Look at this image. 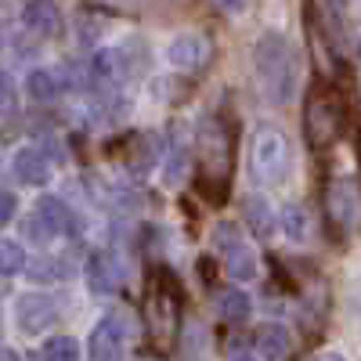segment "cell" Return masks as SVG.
Here are the masks:
<instances>
[{
  "instance_id": "6",
  "label": "cell",
  "mask_w": 361,
  "mask_h": 361,
  "mask_svg": "<svg viewBox=\"0 0 361 361\" xmlns=\"http://www.w3.org/2000/svg\"><path fill=\"white\" fill-rule=\"evenodd\" d=\"M343 130V105L333 98V94H314L307 102V134H311V145L325 148L333 145Z\"/></svg>"
},
{
  "instance_id": "7",
  "label": "cell",
  "mask_w": 361,
  "mask_h": 361,
  "mask_svg": "<svg viewBox=\"0 0 361 361\" xmlns=\"http://www.w3.org/2000/svg\"><path fill=\"white\" fill-rule=\"evenodd\" d=\"M166 66L177 73H199L209 66V54H214V44L202 33H180L166 44Z\"/></svg>"
},
{
  "instance_id": "29",
  "label": "cell",
  "mask_w": 361,
  "mask_h": 361,
  "mask_svg": "<svg viewBox=\"0 0 361 361\" xmlns=\"http://www.w3.org/2000/svg\"><path fill=\"white\" fill-rule=\"evenodd\" d=\"M357 58H361V44H357Z\"/></svg>"
},
{
  "instance_id": "15",
  "label": "cell",
  "mask_w": 361,
  "mask_h": 361,
  "mask_svg": "<svg viewBox=\"0 0 361 361\" xmlns=\"http://www.w3.org/2000/svg\"><path fill=\"white\" fill-rule=\"evenodd\" d=\"M257 354H264L267 361H282L289 354V329L267 322L257 329Z\"/></svg>"
},
{
  "instance_id": "26",
  "label": "cell",
  "mask_w": 361,
  "mask_h": 361,
  "mask_svg": "<svg viewBox=\"0 0 361 361\" xmlns=\"http://www.w3.org/2000/svg\"><path fill=\"white\" fill-rule=\"evenodd\" d=\"M4 361H22V357H18V350H11V347H8V350H4Z\"/></svg>"
},
{
  "instance_id": "2",
  "label": "cell",
  "mask_w": 361,
  "mask_h": 361,
  "mask_svg": "<svg viewBox=\"0 0 361 361\" xmlns=\"http://www.w3.org/2000/svg\"><path fill=\"white\" fill-rule=\"evenodd\" d=\"M293 152L279 127H257L250 137V170L260 185H286Z\"/></svg>"
},
{
  "instance_id": "9",
  "label": "cell",
  "mask_w": 361,
  "mask_h": 361,
  "mask_svg": "<svg viewBox=\"0 0 361 361\" xmlns=\"http://www.w3.org/2000/svg\"><path fill=\"white\" fill-rule=\"evenodd\" d=\"M58 318V307H54V300L44 296V293H22L15 300V325L22 329V333H40V329L54 325Z\"/></svg>"
},
{
  "instance_id": "8",
  "label": "cell",
  "mask_w": 361,
  "mask_h": 361,
  "mask_svg": "<svg viewBox=\"0 0 361 361\" xmlns=\"http://www.w3.org/2000/svg\"><path fill=\"white\" fill-rule=\"evenodd\" d=\"M127 347V325L119 314H102L98 325L90 329L87 340V361H116Z\"/></svg>"
},
{
  "instance_id": "3",
  "label": "cell",
  "mask_w": 361,
  "mask_h": 361,
  "mask_svg": "<svg viewBox=\"0 0 361 361\" xmlns=\"http://www.w3.org/2000/svg\"><path fill=\"white\" fill-rule=\"evenodd\" d=\"M145 322L156 343H170L177 322V279L170 271H152L145 286Z\"/></svg>"
},
{
  "instance_id": "10",
  "label": "cell",
  "mask_w": 361,
  "mask_h": 361,
  "mask_svg": "<svg viewBox=\"0 0 361 361\" xmlns=\"http://www.w3.org/2000/svg\"><path fill=\"white\" fill-rule=\"evenodd\" d=\"M69 231V209L58 195H44L33 209V235L37 243H47V238H58Z\"/></svg>"
},
{
  "instance_id": "1",
  "label": "cell",
  "mask_w": 361,
  "mask_h": 361,
  "mask_svg": "<svg viewBox=\"0 0 361 361\" xmlns=\"http://www.w3.org/2000/svg\"><path fill=\"white\" fill-rule=\"evenodd\" d=\"M253 69L271 105H289L300 87V54L282 33H264L253 47Z\"/></svg>"
},
{
  "instance_id": "25",
  "label": "cell",
  "mask_w": 361,
  "mask_h": 361,
  "mask_svg": "<svg viewBox=\"0 0 361 361\" xmlns=\"http://www.w3.org/2000/svg\"><path fill=\"white\" fill-rule=\"evenodd\" d=\"M311 361H347V354H343V350H336V347H329V350H318Z\"/></svg>"
},
{
  "instance_id": "13",
  "label": "cell",
  "mask_w": 361,
  "mask_h": 361,
  "mask_svg": "<svg viewBox=\"0 0 361 361\" xmlns=\"http://www.w3.org/2000/svg\"><path fill=\"white\" fill-rule=\"evenodd\" d=\"M22 25L37 37H54L62 29V11L54 0H25L22 4Z\"/></svg>"
},
{
  "instance_id": "22",
  "label": "cell",
  "mask_w": 361,
  "mask_h": 361,
  "mask_svg": "<svg viewBox=\"0 0 361 361\" xmlns=\"http://www.w3.org/2000/svg\"><path fill=\"white\" fill-rule=\"evenodd\" d=\"M22 267H25V250L15 238H4V243H0V271H4V275H18Z\"/></svg>"
},
{
  "instance_id": "12",
  "label": "cell",
  "mask_w": 361,
  "mask_h": 361,
  "mask_svg": "<svg viewBox=\"0 0 361 361\" xmlns=\"http://www.w3.org/2000/svg\"><path fill=\"white\" fill-rule=\"evenodd\" d=\"M329 214L336 217L340 228H357L361 221V195L354 188V180H336L329 188Z\"/></svg>"
},
{
  "instance_id": "23",
  "label": "cell",
  "mask_w": 361,
  "mask_h": 361,
  "mask_svg": "<svg viewBox=\"0 0 361 361\" xmlns=\"http://www.w3.org/2000/svg\"><path fill=\"white\" fill-rule=\"evenodd\" d=\"M217 8L228 11V15H243L246 11V0H217Z\"/></svg>"
},
{
  "instance_id": "4",
  "label": "cell",
  "mask_w": 361,
  "mask_h": 361,
  "mask_svg": "<svg viewBox=\"0 0 361 361\" xmlns=\"http://www.w3.org/2000/svg\"><path fill=\"white\" fill-rule=\"evenodd\" d=\"M214 250L224 257V271L231 279H238V282L260 279V257H257V250L246 243L243 231H238L231 221H217L214 224Z\"/></svg>"
},
{
  "instance_id": "21",
  "label": "cell",
  "mask_w": 361,
  "mask_h": 361,
  "mask_svg": "<svg viewBox=\"0 0 361 361\" xmlns=\"http://www.w3.org/2000/svg\"><path fill=\"white\" fill-rule=\"evenodd\" d=\"M40 357L44 361H80V343L73 336H51L40 347Z\"/></svg>"
},
{
  "instance_id": "5",
  "label": "cell",
  "mask_w": 361,
  "mask_h": 361,
  "mask_svg": "<svg viewBox=\"0 0 361 361\" xmlns=\"http://www.w3.org/2000/svg\"><path fill=\"white\" fill-rule=\"evenodd\" d=\"M199 159H202V170L209 173L221 185L228 180V166H231V141H228V130L217 123V119H206L199 127Z\"/></svg>"
},
{
  "instance_id": "17",
  "label": "cell",
  "mask_w": 361,
  "mask_h": 361,
  "mask_svg": "<svg viewBox=\"0 0 361 361\" xmlns=\"http://www.w3.org/2000/svg\"><path fill=\"white\" fill-rule=\"evenodd\" d=\"M217 314H221L224 322H231V325L246 322V318L253 314V300H250V293H243V289H224V293L217 296Z\"/></svg>"
},
{
  "instance_id": "16",
  "label": "cell",
  "mask_w": 361,
  "mask_h": 361,
  "mask_svg": "<svg viewBox=\"0 0 361 361\" xmlns=\"http://www.w3.org/2000/svg\"><path fill=\"white\" fill-rule=\"evenodd\" d=\"M156 137L152 134H134V141H130V156H123V163H127V170L134 173V177H141V173H148L152 170V163H156Z\"/></svg>"
},
{
  "instance_id": "11",
  "label": "cell",
  "mask_w": 361,
  "mask_h": 361,
  "mask_svg": "<svg viewBox=\"0 0 361 361\" xmlns=\"http://www.w3.org/2000/svg\"><path fill=\"white\" fill-rule=\"evenodd\" d=\"M11 177L22 180V185H33V188L47 185V180H51V163H47V156H44V148L22 145L18 152L11 156Z\"/></svg>"
},
{
  "instance_id": "19",
  "label": "cell",
  "mask_w": 361,
  "mask_h": 361,
  "mask_svg": "<svg viewBox=\"0 0 361 361\" xmlns=\"http://www.w3.org/2000/svg\"><path fill=\"white\" fill-rule=\"evenodd\" d=\"M282 231L293 246H304L311 238V214L304 206H286L282 209Z\"/></svg>"
},
{
  "instance_id": "27",
  "label": "cell",
  "mask_w": 361,
  "mask_h": 361,
  "mask_svg": "<svg viewBox=\"0 0 361 361\" xmlns=\"http://www.w3.org/2000/svg\"><path fill=\"white\" fill-rule=\"evenodd\" d=\"M235 361H257V357H250V354H238Z\"/></svg>"
},
{
  "instance_id": "28",
  "label": "cell",
  "mask_w": 361,
  "mask_h": 361,
  "mask_svg": "<svg viewBox=\"0 0 361 361\" xmlns=\"http://www.w3.org/2000/svg\"><path fill=\"white\" fill-rule=\"evenodd\" d=\"M112 4H134V0H112Z\"/></svg>"
},
{
  "instance_id": "24",
  "label": "cell",
  "mask_w": 361,
  "mask_h": 361,
  "mask_svg": "<svg viewBox=\"0 0 361 361\" xmlns=\"http://www.w3.org/2000/svg\"><path fill=\"white\" fill-rule=\"evenodd\" d=\"M0 217H4V224L15 221V192H4V209H0Z\"/></svg>"
},
{
  "instance_id": "14",
  "label": "cell",
  "mask_w": 361,
  "mask_h": 361,
  "mask_svg": "<svg viewBox=\"0 0 361 361\" xmlns=\"http://www.w3.org/2000/svg\"><path fill=\"white\" fill-rule=\"evenodd\" d=\"M119 282H123V264L116 260V253L102 250L87 260V286L94 293H116Z\"/></svg>"
},
{
  "instance_id": "20",
  "label": "cell",
  "mask_w": 361,
  "mask_h": 361,
  "mask_svg": "<svg viewBox=\"0 0 361 361\" xmlns=\"http://www.w3.org/2000/svg\"><path fill=\"white\" fill-rule=\"evenodd\" d=\"M243 206H246V221L253 224V231L260 238H267L271 231H275V214H271V202L264 195H246Z\"/></svg>"
},
{
  "instance_id": "18",
  "label": "cell",
  "mask_w": 361,
  "mask_h": 361,
  "mask_svg": "<svg viewBox=\"0 0 361 361\" xmlns=\"http://www.w3.org/2000/svg\"><path fill=\"white\" fill-rule=\"evenodd\" d=\"M58 76L51 73V69H33L25 76V98L29 102H40V105H47V102H54L58 98Z\"/></svg>"
}]
</instances>
